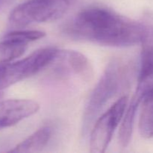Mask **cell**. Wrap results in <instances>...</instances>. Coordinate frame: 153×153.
<instances>
[{"mask_svg":"<svg viewBox=\"0 0 153 153\" xmlns=\"http://www.w3.org/2000/svg\"><path fill=\"white\" fill-rule=\"evenodd\" d=\"M64 32L75 40L127 47L140 43L143 29L140 22L122 16L111 9L90 6L66 24Z\"/></svg>","mask_w":153,"mask_h":153,"instance_id":"1","label":"cell"},{"mask_svg":"<svg viewBox=\"0 0 153 153\" xmlns=\"http://www.w3.org/2000/svg\"><path fill=\"white\" fill-rule=\"evenodd\" d=\"M130 75L128 64L120 59L111 60L93 90L83 115V131L86 132L108 102L127 85Z\"/></svg>","mask_w":153,"mask_h":153,"instance_id":"2","label":"cell"},{"mask_svg":"<svg viewBox=\"0 0 153 153\" xmlns=\"http://www.w3.org/2000/svg\"><path fill=\"white\" fill-rule=\"evenodd\" d=\"M70 0H28L16 6L9 16L13 27L52 22L61 18L70 7Z\"/></svg>","mask_w":153,"mask_h":153,"instance_id":"3","label":"cell"},{"mask_svg":"<svg viewBox=\"0 0 153 153\" xmlns=\"http://www.w3.org/2000/svg\"><path fill=\"white\" fill-rule=\"evenodd\" d=\"M58 50L54 47L43 48L23 59L0 66V91L47 67L55 58Z\"/></svg>","mask_w":153,"mask_h":153,"instance_id":"4","label":"cell"},{"mask_svg":"<svg viewBox=\"0 0 153 153\" xmlns=\"http://www.w3.org/2000/svg\"><path fill=\"white\" fill-rule=\"evenodd\" d=\"M128 102V96H123L97 120L91 131L90 139L91 152H105L111 141L115 130L122 121Z\"/></svg>","mask_w":153,"mask_h":153,"instance_id":"5","label":"cell"},{"mask_svg":"<svg viewBox=\"0 0 153 153\" xmlns=\"http://www.w3.org/2000/svg\"><path fill=\"white\" fill-rule=\"evenodd\" d=\"M53 76L65 79L70 74L79 76L82 80L89 82L94 76L93 67L88 58L76 51L58 50L50 65Z\"/></svg>","mask_w":153,"mask_h":153,"instance_id":"6","label":"cell"},{"mask_svg":"<svg viewBox=\"0 0 153 153\" xmlns=\"http://www.w3.org/2000/svg\"><path fill=\"white\" fill-rule=\"evenodd\" d=\"M142 25V49L137 85L149 90L153 87V13H143Z\"/></svg>","mask_w":153,"mask_h":153,"instance_id":"7","label":"cell"},{"mask_svg":"<svg viewBox=\"0 0 153 153\" xmlns=\"http://www.w3.org/2000/svg\"><path fill=\"white\" fill-rule=\"evenodd\" d=\"M40 105L31 100H7L0 102V131L38 111Z\"/></svg>","mask_w":153,"mask_h":153,"instance_id":"8","label":"cell"},{"mask_svg":"<svg viewBox=\"0 0 153 153\" xmlns=\"http://www.w3.org/2000/svg\"><path fill=\"white\" fill-rule=\"evenodd\" d=\"M52 128L44 126L39 128L25 140L16 145L10 152H40L49 141L52 136Z\"/></svg>","mask_w":153,"mask_h":153,"instance_id":"9","label":"cell"},{"mask_svg":"<svg viewBox=\"0 0 153 153\" xmlns=\"http://www.w3.org/2000/svg\"><path fill=\"white\" fill-rule=\"evenodd\" d=\"M141 103L139 131L144 138H151L153 137V87L146 93Z\"/></svg>","mask_w":153,"mask_h":153,"instance_id":"10","label":"cell"},{"mask_svg":"<svg viewBox=\"0 0 153 153\" xmlns=\"http://www.w3.org/2000/svg\"><path fill=\"white\" fill-rule=\"evenodd\" d=\"M27 45L17 40L3 38L0 42V66L20 57L26 50Z\"/></svg>","mask_w":153,"mask_h":153,"instance_id":"11","label":"cell"},{"mask_svg":"<svg viewBox=\"0 0 153 153\" xmlns=\"http://www.w3.org/2000/svg\"><path fill=\"white\" fill-rule=\"evenodd\" d=\"M46 33L37 30H19L7 33L3 38L17 40L22 43H28L30 42L43 38Z\"/></svg>","mask_w":153,"mask_h":153,"instance_id":"12","label":"cell"},{"mask_svg":"<svg viewBox=\"0 0 153 153\" xmlns=\"http://www.w3.org/2000/svg\"><path fill=\"white\" fill-rule=\"evenodd\" d=\"M15 0H0V10L8 7Z\"/></svg>","mask_w":153,"mask_h":153,"instance_id":"13","label":"cell"},{"mask_svg":"<svg viewBox=\"0 0 153 153\" xmlns=\"http://www.w3.org/2000/svg\"><path fill=\"white\" fill-rule=\"evenodd\" d=\"M70 1H71V2H72V1H74V0H70Z\"/></svg>","mask_w":153,"mask_h":153,"instance_id":"14","label":"cell"}]
</instances>
